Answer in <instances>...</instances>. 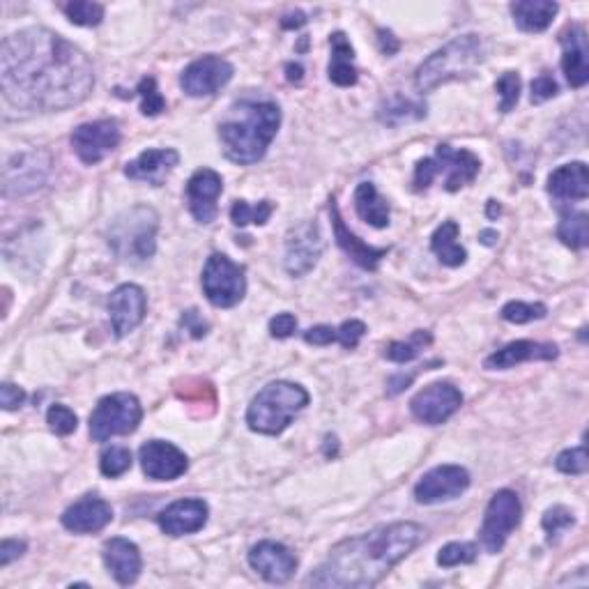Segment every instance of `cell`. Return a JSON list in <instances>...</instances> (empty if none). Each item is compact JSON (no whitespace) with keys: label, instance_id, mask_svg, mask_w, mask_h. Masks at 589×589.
<instances>
[{"label":"cell","instance_id":"obj_19","mask_svg":"<svg viewBox=\"0 0 589 589\" xmlns=\"http://www.w3.org/2000/svg\"><path fill=\"white\" fill-rule=\"evenodd\" d=\"M431 164L435 178H438L440 173H445V189L458 191L477 178L481 159L470 150H456L447 143H440L438 148H435V157H431Z\"/></svg>","mask_w":589,"mask_h":589},{"label":"cell","instance_id":"obj_28","mask_svg":"<svg viewBox=\"0 0 589 589\" xmlns=\"http://www.w3.org/2000/svg\"><path fill=\"white\" fill-rule=\"evenodd\" d=\"M548 194L557 201H585L589 196V173L587 164L573 162L564 164L548 178Z\"/></svg>","mask_w":589,"mask_h":589},{"label":"cell","instance_id":"obj_35","mask_svg":"<svg viewBox=\"0 0 589 589\" xmlns=\"http://www.w3.org/2000/svg\"><path fill=\"white\" fill-rule=\"evenodd\" d=\"M433 343V334L428 330H417L412 332V336L408 341H394L389 343L387 350H385V357L389 362H396V364H408L412 359H417L422 355V350L428 348Z\"/></svg>","mask_w":589,"mask_h":589},{"label":"cell","instance_id":"obj_21","mask_svg":"<svg viewBox=\"0 0 589 589\" xmlns=\"http://www.w3.org/2000/svg\"><path fill=\"white\" fill-rule=\"evenodd\" d=\"M208 514V504L191 497V500L168 504L162 514L157 516V523L168 537H185V534L201 532L205 523H208Z\"/></svg>","mask_w":589,"mask_h":589},{"label":"cell","instance_id":"obj_49","mask_svg":"<svg viewBox=\"0 0 589 589\" xmlns=\"http://www.w3.org/2000/svg\"><path fill=\"white\" fill-rule=\"evenodd\" d=\"M0 403H3V410L12 412V410H19L21 405L26 403V392L17 385H12V382H5L3 387H0Z\"/></svg>","mask_w":589,"mask_h":589},{"label":"cell","instance_id":"obj_27","mask_svg":"<svg viewBox=\"0 0 589 589\" xmlns=\"http://www.w3.org/2000/svg\"><path fill=\"white\" fill-rule=\"evenodd\" d=\"M330 214H332V226H334L336 242H339V247L350 256V260L362 267V270H369V272L378 270L380 260L387 256L389 249L387 247H380V249L371 247V244L359 240V237L346 226V221H343L341 212H339V205H336L334 198L330 201Z\"/></svg>","mask_w":589,"mask_h":589},{"label":"cell","instance_id":"obj_51","mask_svg":"<svg viewBox=\"0 0 589 589\" xmlns=\"http://www.w3.org/2000/svg\"><path fill=\"white\" fill-rule=\"evenodd\" d=\"M304 341L311 343V346H330V343L336 341V330L327 325L311 327V330L304 332Z\"/></svg>","mask_w":589,"mask_h":589},{"label":"cell","instance_id":"obj_11","mask_svg":"<svg viewBox=\"0 0 589 589\" xmlns=\"http://www.w3.org/2000/svg\"><path fill=\"white\" fill-rule=\"evenodd\" d=\"M70 141L76 157H79L83 164L95 166L102 162L104 157H109L120 145V125L116 120L86 122V125H79L74 129Z\"/></svg>","mask_w":589,"mask_h":589},{"label":"cell","instance_id":"obj_9","mask_svg":"<svg viewBox=\"0 0 589 589\" xmlns=\"http://www.w3.org/2000/svg\"><path fill=\"white\" fill-rule=\"evenodd\" d=\"M51 173V155L47 150L19 152L7 159L3 171V194L5 198L28 196L47 185Z\"/></svg>","mask_w":589,"mask_h":589},{"label":"cell","instance_id":"obj_22","mask_svg":"<svg viewBox=\"0 0 589 589\" xmlns=\"http://www.w3.org/2000/svg\"><path fill=\"white\" fill-rule=\"evenodd\" d=\"M111 520H113L111 504L102 500L99 495H86L65 511L63 518H60V523H63L65 530H70L74 534H95V532H102Z\"/></svg>","mask_w":589,"mask_h":589},{"label":"cell","instance_id":"obj_53","mask_svg":"<svg viewBox=\"0 0 589 589\" xmlns=\"http://www.w3.org/2000/svg\"><path fill=\"white\" fill-rule=\"evenodd\" d=\"M378 42L382 53H387V56H394V53L401 49L399 40H396L394 33H389V30H378Z\"/></svg>","mask_w":589,"mask_h":589},{"label":"cell","instance_id":"obj_18","mask_svg":"<svg viewBox=\"0 0 589 589\" xmlns=\"http://www.w3.org/2000/svg\"><path fill=\"white\" fill-rule=\"evenodd\" d=\"M249 564L260 578H265L267 583L283 585L293 578L297 569V557L293 550L277 541H260L251 548Z\"/></svg>","mask_w":589,"mask_h":589},{"label":"cell","instance_id":"obj_2","mask_svg":"<svg viewBox=\"0 0 589 589\" xmlns=\"http://www.w3.org/2000/svg\"><path fill=\"white\" fill-rule=\"evenodd\" d=\"M424 539L426 530L417 523L380 525L359 537L336 543L327 560L311 573L307 585L325 589L376 587Z\"/></svg>","mask_w":589,"mask_h":589},{"label":"cell","instance_id":"obj_17","mask_svg":"<svg viewBox=\"0 0 589 589\" xmlns=\"http://www.w3.org/2000/svg\"><path fill=\"white\" fill-rule=\"evenodd\" d=\"M145 311H148V297H145L141 286L122 283V286L113 290L109 297V313L113 332H116L118 339L132 334L143 323Z\"/></svg>","mask_w":589,"mask_h":589},{"label":"cell","instance_id":"obj_33","mask_svg":"<svg viewBox=\"0 0 589 589\" xmlns=\"http://www.w3.org/2000/svg\"><path fill=\"white\" fill-rule=\"evenodd\" d=\"M458 233H461V228H458L456 221H445V224L433 233L431 249L442 265L461 267L465 260H468V251L458 242Z\"/></svg>","mask_w":589,"mask_h":589},{"label":"cell","instance_id":"obj_34","mask_svg":"<svg viewBox=\"0 0 589 589\" xmlns=\"http://www.w3.org/2000/svg\"><path fill=\"white\" fill-rule=\"evenodd\" d=\"M557 237L571 249H585L589 244V217L585 212L564 210L557 226Z\"/></svg>","mask_w":589,"mask_h":589},{"label":"cell","instance_id":"obj_50","mask_svg":"<svg viewBox=\"0 0 589 589\" xmlns=\"http://www.w3.org/2000/svg\"><path fill=\"white\" fill-rule=\"evenodd\" d=\"M26 550H28L26 541L5 539L3 543H0V566H10L14 560H19Z\"/></svg>","mask_w":589,"mask_h":589},{"label":"cell","instance_id":"obj_44","mask_svg":"<svg viewBox=\"0 0 589 589\" xmlns=\"http://www.w3.org/2000/svg\"><path fill=\"white\" fill-rule=\"evenodd\" d=\"M497 93H500V111L509 113L520 99V76L516 72H507L497 81Z\"/></svg>","mask_w":589,"mask_h":589},{"label":"cell","instance_id":"obj_30","mask_svg":"<svg viewBox=\"0 0 589 589\" xmlns=\"http://www.w3.org/2000/svg\"><path fill=\"white\" fill-rule=\"evenodd\" d=\"M332 47V60H330V81L339 88H350L357 83V70H355V49L346 33H334L330 37Z\"/></svg>","mask_w":589,"mask_h":589},{"label":"cell","instance_id":"obj_1","mask_svg":"<svg viewBox=\"0 0 589 589\" xmlns=\"http://www.w3.org/2000/svg\"><path fill=\"white\" fill-rule=\"evenodd\" d=\"M0 86L19 111L53 113L86 102L95 88L90 58L49 28H26L0 47Z\"/></svg>","mask_w":589,"mask_h":589},{"label":"cell","instance_id":"obj_42","mask_svg":"<svg viewBox=\"0 0 589 589\" xmlns=\"http://www.w3.org/2000/svg\"><path fill=\"white\" fill-rule=\"evenodd\" d=\"M477 560V546L474 543H447L438 553V564L451 569V566L472 564Z\"/></svg>","mask_w":589,"mask_h":589},{"label":"cell","instance_id":"obj_31","mask_svg":"<svg viewBox=\"0 0 589 589\" xmlns=\"http://www.w3.org/2000/svg\"><path fill=\"white\" fill-rule=\"evenodd\" d=\"M378 118L382 125H389V127L408 125V122H417L426 118V104L403 95H392L382 99V104L378 106Z\"/></svg>","mask_w":589,"mask_h":589},{"label":"cell","instance_id":"obj_58","mask_svg":"<svg viewBox=\"0 0 589 589\" xmlns=\"http://www.w3.org/2000/svg\"><path fill=\"white\" fill-rule=\"evenodd\" d=\"M497 214H500V205H497L495 201H488V217H497Z\"/></svg>","mask_w":589,"mask_h":589},{"label":"cell","instance_id":"obj_16","mask_svg":"<svg viewBox=\"0 0 589 589\" xmlns=\"http://www.w3.org/2000/svg\"><path fill=\"white\" fill-rule=\"evenodd\" d=\"M145 477L155 481H175L189 470V458L173 442L150 440L139 451Z\"/></svg>","mask_w":589,"mask_h":589},{"label":"cell","instance_id":"obj_23","mask_svg":"<svg viewBox=\"0 0 589 589\" xmlns=\"http://www.w3.org/2000/svg\"><path fill=\"white\" fill-rule=\"evenodd\" d=\"M560 44L564 49L562 70L571 88H583L589 81V49H587V33L580 24H573L560 35Z\"/></svg>","mask_w":589,"mask_h":589},{"label":"cell","instance_id":"obj_54","mask_svg":"<svg viewBox=\"0 0 589 589\" xmlns=\"http://www.w3.org/2000/svg\"><path fill=\"white\" fill-rule=\"evenodd\" d=\"M415 376H417V373H408V376H405V373H399V376H392V378H389V385H387L389 389H387V392L392 394V396L401 394L403 389H408V385H410L412 380H415Z\"/></svg>","mask_w":589,"mask_h":589},{"label":"cell","instance_id":"obj_6","mask_svg":"<svg viewBox=\"0 0 589 589\" xmlns=\"http://www.w3.org/2000/svg\"><path fill=\"white\" fill-rule=\"evenodd\" d=\"M159 214L148 205L122 212L109 226V247L125 263H145L157 251Z\"/></svg>","mask_w":589,"mask_h":589},{"label":"cell","instance_id":"obj_52","mask_svg":"<svg viewBox=\"0 0 589 589\" xmlns=\"http://www.w3.org/2000/svg\"><path fill=\"white\" fill-rule=\"evenodd\" d=\"M182 327L191 332L194 339H203V336L208 334V323L198 316V311H187L185 316H182Z\"/></svg>","mask_w":589,"mask_h":589},{"label":"cell","instance_id":"obj_10","mask_svg":"<svg viewBox=\"0 0 589 589\" xmlns=\"http://www.w3.org/2000/svg\"><path fill=\"white\" fill-rule=\"evenodd\" d=\"M523 518V504L514 491H497L488 502L484 525H481V546L488 553H500L511 532L520 525Z\"/></svg>","mask_w":589,"mask_h":589},{"label":"cell","instance_id":"obj_25","mask_svg":"<svg viewBox=\"0 0 589 589\" xmlns=\"http://www.w3.org/2000/svg\"><path fill=\"white\" fill-rule=\"evenodd\" d=\"M180 164L178 150L173 148H152L141 152L134 162L125 166V175L129 180L148 182L152 187H162L168 173Z\"/></svg>","mask_w":589,"mask_h":589},{"label":"cell","instance_id":"obj_48","mask_svg":"<svg viewBox=\"0 0 589 589\" xmlns=\"http://www.w3.org/2000/svg\"><path fill=\"white\" fill-rule=\"evenodd\" d=\"M297 330V318L293 313H279L270 320V334L274 339H288Z\"/></svg>","mask_w":589,"mask_h":589},{"label":"cell","instance_id":"obj_20","mask_svg":"<svg viewBox=\"0 0 589 589\" xmlns=\"http://www.w3.org/2000/svg\"><path fill=\"white\" fill-rule=\"evenodd\" d=\"M224 191V180L212 168H198L187 182L189 212L198 224H212L217 219V201Z\"/></svg>","mask_w":589,"mask_h":589},{"label":"cell","instance_id":"obj_57","mask_svg":"<svg viewBox=\"0 0 589 589\" xmlns=\"http://www.w3.org/2000/svg\"><path fill=\"white\" fill-rule=\"evenodd\" d=\"M481 242L484 244H488V247H491V244H495L497 242V231H481Z\"/></svg>","mask_w":589,"mask_h":589},{"label":"cell","instance_id":"obj_47","mask_svg":"<svg viewBox=\"0 0 589 589\" xmlns=\"http://www.w3.org/2000/svg\"><path fill=\"white\" fill-rule=\"evenodd\" d=\"M557 93H560V88H557V81L548 72L539 74L537 79L532 81V102L534 104H541V102H546V99H553Z\"/></svg>","mask_w":589,"mask_h":589},{"label":"cell","instance_id":"obj_15","mask_svg":"<svg viewBox=\"0 0 589 589\" xmlns=\"http://www.w3.org/2000/svg\"><path fill=\"white\" fill-rule=\"evenodd\" d=\"M233 65L219 56H203L180 76V86L189 97H210L233 79Z\"/></svg>","mask_w":589,"mask_h":589},{"label":"cell","instance_id":"obj_45","mask_svg":"<svg viewBox=\"0 0 589 589\" xmlns=\"http://www.w3.org/2000/svg\"><path fill=\"white\" fill-rule=\"evenodd\" d=\"M555 468L564 472V474H585L589 468V458H587V449L580 445L576 449H566L557 456Z\"/></svg>","mask_w":589,"mask_h":589},{"label":"cell","instance_id":"obj_8","mask_svg":"<svg viewBox=\"0 0 589 589\" xmlns=\"http://www.w3.org/2000/svg\"><path fill=\"white\" fill-rule=\"evenodd\" d=\"M203 293L217 309H231L240 304L247 293L244 267L224 254H212L203 270Z\"/></svg>","mask_w":589,"mask_h":589},{"label":"cell","instance_id":"obj_29","mask_svg":"<svg viewBox=\"0 0 589 589\" xmlns=\"http://www.w3.org/2000/svg\"><path fill=\"white\" fill-rule=\"evenodd\" d=\"M509 10L523 33H543L553 24L560 5L553 0H518V3H511Z\"/></svg>","mask_w":589,"mask_h":589},{"label":"cell","instance_id":"obj_14","mask_svg":"<svg viewBox=\"0 0 589 589\" xmlns=\"http://www.w3.org/2000/svg\"><path fill=\"white\" fill-rule=\"evenodd\" d=\"M470 488V472L461 465H438L426 472L415 486L419 504H438L461 497Z\"/></svg>","mask_w":589,"mask_h":589},{"label":"cell","instance_id":"obj_7","mask_svg":"<svg viewBox=\"0 0 589 589\" xmlns=\"http://www.w3.org/2000/svg\"><path fill=\"white\" fill-rule=\"evenodd\" d=\"M143 408L134 394L118 392L104 396L90 415V435L95 442H106L118 435H129L139 428Z\"/></svg>","mask_w":589,"mask_h":589},{"label":"cell","instance_id":"obj_37","mask_svg":"<svg viewBox=\"0 0 589 589\" xmlns=\"http://www.w3.org/2000/svg\"><path fill=\"white\" fill-rule=\"evenodd\" d=\"M67 19L72 21L74 26L93 28L104 21V5L99 3H88V0H76V3H67L65 7Z\"/></svg>","mask_w":589,"mask_h":589},{"label":"cell","instance_id":"obj_39","mask_svg":"<svg viewBox=\"0 0 589 589\" xmlns=\"http://www.w3.org/2000/svg\"><path fill=\"white\" fill-rule=\"evenodd\" d=\"M136 95L141 97V113L143 116H159L166 111V99L162 97L157 88L155 76H143L139 86H136Z\"/></svg>","mask_w":589,"mask_h":589},{"label":"cell","instance_id":"obj_56","mask_svg":"<svg viewBox=\"0 0 589 589\" xmlns=\"http://www.w3.org/2000/svg\"><path fill=\"white\" fill-rule=\"evenodd\" d=\"M286 72H288V81L290 83H300L302 76H304V70H302L300 63H288Z\"/></svg>","mask_w":589,"mask_h":589},{"label":"cell","instance_id":"obj_43","mask_svg":"<svg viewBox=\"0 0 589 589\" xmlns=\"http://www.w3.org/2000/svg\"><path fill=\"white\" fill-rule=\"evenodd\" d=\"M47 424L49 428L56 435H72L76 431V426H79V417L74 415V410L67 408V405H51L49 412H47Z\"/></svg>","mask_w":589,"mask_h":589},{"label":"cell","instance_id":"obj_40","mask_svg":"<svg viewBox=\"0 0 589 589\" xmlns=\"http://www.w3.org/2000/svg\"><path fill=\"white\" fill-rule=\"evenodd\" d=\"M129 468H132V451L127 447H109L104 449L102 458H99V470L104 477H122Z\"/></svg>","mask_w":589,"mask_h":589},{"label":"cell","instance_id":"obj_13","mask_svg":"<svg viewBox=\"0 0 589 589\" xmlns=\"http://www.w3.org/2000/svg\"><path fill=\"white\" fill-rule=\"evenodd\" d=\"M463 394L451 382H433L424 387L415 399L410 401V410L419 422L428 426L445 424L461 410Z\"/></svg>","mask_w":589,"mask_h":589},{"label":"cell","instance_id":"obj_24","mask_svg":"<svg viewBox=\"0 0 589 589\" xmlns=\"http://www.w3.org/2000/svg\"><path fill=\"white\" fill-rule=\"evenodd\" d=\"M102 557H104L106 569H109L111 576L116 578L118 585L127 587L139 580L143 560H141V550L134 541L122 539V537L106 541Z\"/></svg>","mask_w":589,"mask_h":589},{"label":"cell","instance_id":"obj_4","mask_svg":"<svg viewBox=\"0 0 589 589\" xmlns=\"http://www.w3.org/2000/svg\"><path fill=\"white\" fill-rule=\"evenodd\" d=\"M488 56V47L481 35H461L451 40L445 47L438 49L433 56H428L417 67L415 83L419 93H433L442 83L465 79L484 63Z\"/></svg>","mask_w":589,"mask_h":589},{"label":"cell","instance_id":"obj_46","mask_svg":"<svg viewBox=\"0 0 589 589\" xmlns=\"http://www.w3.org/2000/svg\"><path fill=\"white\" fill-rule=\"evenodd\" d=\"M364 334H366V325L362 323V320H346V323L336 330V341H339L343 348L353 350L359 346V341L364 339Z\"/></svg>","mask_w":589,"mask_h":589},{"label":"cell","instance_id":"obj_32","mask_svg":"<svg viewBox=\"0 0 589 589\" xmlns=\"http://www.w3.org/2000/svg\"><path fill=\"white\" fill-rule=\"evenodd\" d=\"M355 210L359 219L371 224L373 228L389 226V203L378 194L373 182H362L355 189Z\"/></svg>","mask_w":589,"mask_h":589},{"label":"cell","instance_id":"obj_26","mask_svg":"<svg viewBox=\"0 0 589 589\" xmlns=\"http://www.w3.org/2000/svg\"><path fill=\"white\" fill-rule=\"evenodd\" d=\"M557 355H560V350H557L555 343H539V341L523 339L495 350L491 357H486L484 366L488 371H507L523 362H550V359H557Z\"/></svg>","mask_w":589,"mask_h":589},{"label":"cell","instance_id":"obj_12","mask_svg":"<svg viewBox=\"0 0 589 589\" xmlns=\"http://www.w3.org/2000/svg\"><path fill=\"white\" fill-rule=\"evenodd\" d=\"M323 233L316 221H302L290 228L286 237V270L290 277H304L309 274L323 256Z\"/></svg>","mask_w":589,"mask_h":589},{"label":"cell","instance_id":"obj_55","mask_svg":"<svg viewBox=\"0 0 589 589\" xmlns=\"http://www.w3.org/2000/svg\"><path fill=\"white\" fill-rule=\"evenodd\" d=\"M307 24V17H304L302 12H295V14H288L286 19H283V28H300Z\"/></svg>","mask_w":589,"mask_h":589},{"label":"cell","instance_id":"obj_5","mask_svg":"<svg viewBox=\"0 0 589 589\" xmlns=\"http://www.w3.org/2000/svg\"><path fill=\"white\" fill-rule=\"evenodd\" d=\"M309 405V392L302 385L277 380L260 389L247 408V424L254 433L279 435L286 431L297 412Z\"/></svg>","mask_w":589,"mask_h":589},{"label":"cell","instance_id":"obj_41","mask_svg":"<svg viewBox=\"0 0 589 589\" xmlns=\"http://www.w3.org/2000/svg\"><path fill=\"white\" fill-rule=\"evenodd\" d=\"M541 525L548 534V541L555 543L566 530H569V527L576 525V516H573V511L562 507V504H557V507L548 509L546 514H543Z\"/></svg>","mask_w":589,"mask_h":589},{"label":"cell","instance_id":"obj_3","mask_svg":"<svg viewBox=\"0 0 589 589\" xmlns=\"http://www.w3.org/2000/svg\"><path fill=\"white\" fill-rule=\"evenodd\" d=\"M281 125V109L274 102L242 99L228 109L219 125L224 155L233 164L251 166L265 157Z\"/></svg>","mask_w":589,"mask_h":589},{"label":"cell","instance_id":"obj_38","mask_svg":"<svg viewBox=\"0 0 589 589\" xmlns=\"http://www.w3.org/2000/svg\"><path fill=\"white\" fill-rule=\"evenodd\" d=\"M546 304L541 302H509L502 307V318L507 320V323H514V325H525V323H532V320H541L546 318Z\"/></svg>","mask_w":589,"mask_h":589},{"label":"cell","instance_id":"obj_36","mask_svg":"<svg viewBox=\"0 0 589 589\" xmlns=\"http://www.w3.org/2000/svg\"><path fill=\"white\" fill-rule=\"evenodd\" d=\"M274 212V203L272 201H260L258 205H249L247 201H235L233 208H231V219L235 226H249V224H256V226H263L267 224V219L272 217Z\"/></svg>","mask_w":589,"mask_h":589}]
</instances>
